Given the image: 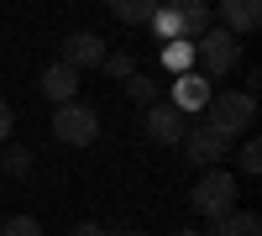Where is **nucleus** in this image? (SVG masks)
<instances>
[{"instance_id": "f257e3e1", "label": "nucleus", "mask_w": 262, "mask_h": 236, "mask_svg": "<svg viewBox=\"0 0 262 236\" xmlns=\"http://www.w3.org/2000/svg\"><path fill=\"white\" fill-rule=\"evenodd\" d=\"M205 126L215 137H242L257 126V95L247 90H210V105H205Z\"/></svg>"}, {"instance_id": "f03ea898", "label": "nucleus", "mask_w": 262, "mask_h": 236, "mask_svg": "<svg viewBox=\"0 0 262 236\" xmlns=\"http://www.w3.org/2000/svg\"><path fill=\"white\" fill-rule=\"evenodd\" d=\"M236 200H242V179H236L231 168H205V174L194 179V189H189V205L200 210L205 221L231 216V210H236Z\"/></svg>"}, {"instance_id": "7ed1b4c3", "label": "nucleus", "mask_w": 262, "mask_h": 236, "mask_svg": "<svg viewBox=\"0 0 262 236\" xmlns=\"http://www.w3.org/2000/svg\"><path fill=\"white\" fill-rule=\"evenodd\" d=\"M53 142L63 147H90L100 137V116H95V105H84V100H69V105H53Z\"/></svg>"}, {"instance_id": "20e7f679", "label": "nucleus", "mask_w": 262, "mask_h": 236, "mask_svg": "<svg viewBox=\"0 0 262 236\" xmlns=\"http://www.w3.org/2000/svg\"><path fill=\"white\" fill-rule=\"evenodd\" d=\"M236 63H242V42H236L231 32H221V27H210L200 42H194V74H205V79H221V74H231Z\"/></svg>"}, {"instance_id": "39448f33", "label": "nucleus", "mask_w": 262, "mask_h": 236, "mask_svg": "<svg viewBox=\"0 0 262 236\" xmlns=\"http://www.w3.org/2000/svg\"><path fill=\"white\" fill-rule=\"evenodd\" d=\"M179 147L189 153V163H194V168H221V163H226V153H231V142H226V137H215L205 121H200V126H189Z\"/></svg>"}, {"instance_id": "423d86ee", "label": "nucleus", "mask_w": 262, "mask_h": 236, "mask_svg": "<svg viewBox=\"0 0 262 236\" xmlns=\"http://www.w3.org/2000/svg\"><path fill=\"white\" fill-rule=\"evenodd\" d=\"M63 69H74V74H84V69H100L105 63V37L100 32H69L63 37Z\"/></svg>"}, {"instance_id": "0eeeda50", "label": "nucleus", "mask_w": 262, "mask_h": 236, "mask_svg": "<svg viewBox=\"0 0 262 236\" xmlns=\"http://www.w3.org/2000/svg\"><path fill=\"white\" fill-rule=\"evenodd\" d=\"M168 105H173L184 121L200 116L205 105H210V79H205V74H179V79H168Z\"/></svg>"}, {"instance_id": "6e6552de", "label": "nucleus", "mask_w": 262, "mask_h": 236, "mask_svg": "<svg viewBox=\"0 0 262 236\" xmlns=\"http://www.w3.org/2000/svg\"><path fill=\"white\" fill-rule=\"evenodd\" d=\"M210 21L242 42L247 32H257V27H262V6H257V0H221V6L210 11Z\"/></svg>"}, {"instance_id": "1a4fd4ad", "label": "nucleus", "mask_w": 262, "mask_h": 236, "mask_svg": "<svg viewBox=\"0 0 262 236\" xmlns=\"http://www.w3.org/2000/svg\"><path fill=\"white\" fill-rule=\"evenodd\" d=\"M142 126H147V142H158V147H179V142H184V132H189V121L173 111L168 100L152 105V111L142 116Z\"/></svg>"}, {"instance_id": "9d476101", "label": "nucleus", "mask_w": 262, "mask_h": 236, "mask_svg": "<svg viewBox=\"0 0 262 236\" xmlns=\"http://www.w3.org/2000/svg\"><path fill=\"white\" fill-rule=\"evenodd\" d=\"M42 95H48L53 105L79 100V74H74V69H63V63H48V69H42Z\"/></svg>"}, {"instance_id": "9b49d317", "label": "nucleus", "mask_w": 262, "mask_h": 236, "mask_svg": "<svg viewBox=\"0 0 262 236\" xmlns=\"http://www.w3.org/2000/svg\"><path fill=\"white\" fill-rule=\"evenodd\" d=\"M200 236H262V221L252 216V210H231V216H221V221H210Z\"/></svg>"}, {"instance_id": "f8f14e48", "label": "nucleus", "mask_w": 262, "mask_h": 236, "mask_svg": "<svg viewBox=\"0 0 262 236\" xmlns=\"http://www.w3.org/2000/svg\"><path fill=\"white\" fill-rule=\"evenodd\" d=\"M179 27H184V42H200L215 21H210V6L205 0H179Z\"/></svg>"}, {"instance_id": "ddd939ff", "label": "nucleus", "mask_w": 262, "mask_h": 236, "mask_svg": "<svg viewBox=\"0 0 262 236\" xmlns=\"http://www.w3.org/2000/svg\"><path fill=\"white\" fill-rule=\"evenodd\" d=\"M163 69L179 79V74H194V42H163Z\"/></svg>"}, {"instance_id": "4468645a", "label": "nucleus", "mask_w": 262, "mask_h": 236, "mask_svg": "<svg viewBox=\"0 0 262 236\" xmlns=\"http://www.w3.org/2000/svg\"><path fill=\"white\" fill-rule=\"evenodd\" d=\"M147 27L158 32V42H184V27H179V6H158Z\"/></svg>"}, {"instance_id": "2eb2a0df", "label": "nucleus", "mask_w": 262, "mask_h": 236, "mask_svg": "<svg viewBox=\"0 0 262 236\" xmlns=\"http://www.w3.org/2000/svg\"><path fill=\"white\" fill-rule=\"evenodd\" d=\"M126 100L142 105V111H152V105H158V79H152V74H131L126 79Z\"/></svg>"}, {"instance_id": "dca6fc26", "label": "nucleus", "mask_w": 262, "mask_h": 236, "mask_svg": "<svg viewBox=\"0 0 262 236\" xmlns=\"http://www.w3.org/2000/svg\"><path fill=\"white\" fill-rule=\"evenodd\" d=\"M111 11H116V21H126V27H147L152 21V0H111Z\"/></svg>"}, {"instance_id": "f3484780", "label": "nucleus", "mask_w": 262, "mask_h": 236, "mask_svg": "<svg viewBox=\"0 0 262 236\" xmlns=\"http://www.w3.org/2000/svg\"><path fill=\"white\" fill-rule=\"evenodd\" d=\"M0 174L27 179V174H32V153H27V147H6V153H0Z\"/></svg>"}, {"instance_id": "a211bd4d", "label": "nucleus", "mask_w": 262, "mask_h": 236, "mask_svg": "<svg viewBox=\"0 0 262 236\" xmlns=\"http://www.w3.org/2000/svg\"><path fill=\"white\" fill-rule=\"evenodd\" d=\"M0 236H48V231L32 216H0Z\"/></svg>"}, {"instance_id": "6ab92c4d", "label": "nucleus", "mask_w": 262, "mask_h": 236, "mask_svg": "<svg viewBox=\"0 0 262 236\" xmlns=\"http://www.w3.org/2000/svg\"><path fill=\"white\" fill-rule=\"evenodd\" d=\"M100 69L111 74V79H121V84H126L131 74H137V58H131V53H105V63H100Z\"/></svg>"}, {"instance_id": "aec40b11", "label": "nucleus", "mask_w": 262, "mask_h": 236, "mask_svg": "<svg viewBox=\"0 0 262 236\" xmlns=\"http://www.w3.org/2000/svg\"><path fill=\"white\" fill-rule=\"evenodd\" d=\"M236 163H242V174H252V179H257V174H262V147H257V142H247Z\"/></svg>"}, {"instance_id": "412c9836", "label": "nucleus", "mask_w": 262, "mask_h": 236, "mask_svg": "<svg viewBox=\"0 0 262 236\" xmlns=\"http://www.w3.org/2000/svg\"><path fill=\"white\" fill-rule=\"evenodd\" d=\"M11 132H16V111L0 100V142H11Z\"/></svg>"}, {"instance_id": "4be33fe9", "label": "nucleus", "mask_w": 262, "mask_h": 236, "mask_svg": "<svg viewBox=\"0 0 262 236\" xmlns=\"http://www.w3.org/2000/svg\"><path fill=\"white\" fill-rule=\"evenodd\" d=\"M69 236H111V231H105V226H100V221H79V226H74V231H69Z\"/></svg>"}, {"instance_id": "5701e85b", "label": "nucleus", "mask_w": 262, "mask_h": 236, "mask_svg": "<svg viewBox=\"0 0 262 236\" xmlns=\"http://www.w3.org/2000/svg\"><path fill=\"white\" fill-rule=\"evenodd\" d=\"M116 236H152V231H116Z\"/></svg>"}, {"instance_id": "b1692460", "label": "nucleus", "mask_w": 262, "mask_h": 236, "mask_svg": "<svg viewBox=\"0 0 262 236\" xmlns=\"http://www.w3.org/2000/svg\"><path fill=\"white\" fill-rule=\"evenodd\" d=\"M173 236H200V231H173Z\"/></svg>"}]
</instances>
